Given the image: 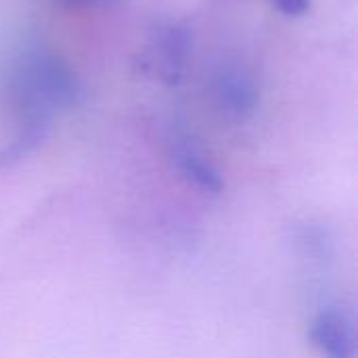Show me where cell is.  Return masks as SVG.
I'll return each mask as SVG.
<instances>
[{"label":"cell","instance_id":"277c9868","mask_svg":"<svg viewBox=\"0 0 358 358\" xmlns=\"http://www.w3.org/2000/svg\"><path fill=\"white\" fill-rule=\"evenodd\" d=\"M308 338L325 358L355 357V334L346 317L334 308H323L310 323Z\"/></svg>","mask_w":358,"mask_h":358},{"label":"cell","instance_id":"5b68a950","mask_svg":"<svg viewBox=\"0 0 358 358\" xmlns=\"http://www.w3.org/2000/svg\"><path fill=\"white\" fill-rule=\"evenodd\" d=\"M172 157L180 174L199 191L210 195H220L224 189V180L216 166L203 155V151L187 136L172 138Z\"/></svg>","mask_w":358,"mask_h":358},{"label":"cell","instance_id":"52a82bcc","mask_svg":"<svg viewBox=\"0 0 358 358\" xmlns=\"http://www.w3.org/2000/svg\"><path fill=\"white\" fill-rule=\"evenodd\" d=\"M275 4L287 17H300L308 10L310 0H275Z\"/></svg>","mask_w":358,"mask_h":358},{"label":"cell","instance_id":"6da1fadb","mask_svg":"<svg viewBox=\"0 0 358 358\" xmlns=\"http://www.w3.org/2000/svg\"><path fill=\"white\" fill-rule=\"evenodd\" d=\"M2 86L17 124H52L55 111L67 109L80 99V84L69 65L44 48L19 52L6 65Z\"/></svg>","mask_w":358,"mask_h":358},{"label":"cell","instance_id":"7a4b0ae2","mask_svg":"<svg viewBox=\"0 0 358 358\" xmlns=\"http://www.w3.org/2000/svg\"><path fill=\"white\" fill-rule=\"evenodd\" d=\"M191 52L189 29L178 23H162L151 36V42L143 55V69L164 80L166 84H178L185 73Z\"/></svg>","mask_w":358,"mask_h":358},{"label":"cell","instance_id":"ba28073f","mask_svg":"<svg viewBox=\"0 0 358 358\" xmlns=\"http://www.w3.org/2000/svg\"><path fill=\"white\" fill-rule=\"evenodd\" d=\"M67 2H71V4H101V2H107V0H67Z\"/></svg>","mask_w":358,"mask_h":358},{"label":"cell","instance_id":"3957f363","mask_svg":"<svg viewBox=\"0 0 358 358\" xmlns=\"http://www.w3.org/2000/svg\"><path fill=\"white\" fill-rule=\"evenodd\" d=\"M216 103L233 122H245L258 107V82L241 65H224L214 78Z\"/></svg>","mask_w":358,"mask_h":358},{"label":"cell","instance_id":"8992f818","mask_svg":"<svg viewBox=\"0 0 358 358\" xmlns=\"http://www.w3.org/2000/svg\"><path fill=\"white\" fill-rule=\"evenodd\" d=\"M48 132H50V124L46 122L17 124L13 138L4 147H0V170H6L19 164L21 159H25L29 153H34L46 141Z\"/></svg>","mask_w":358,"mask_h":358}]
</instances>
